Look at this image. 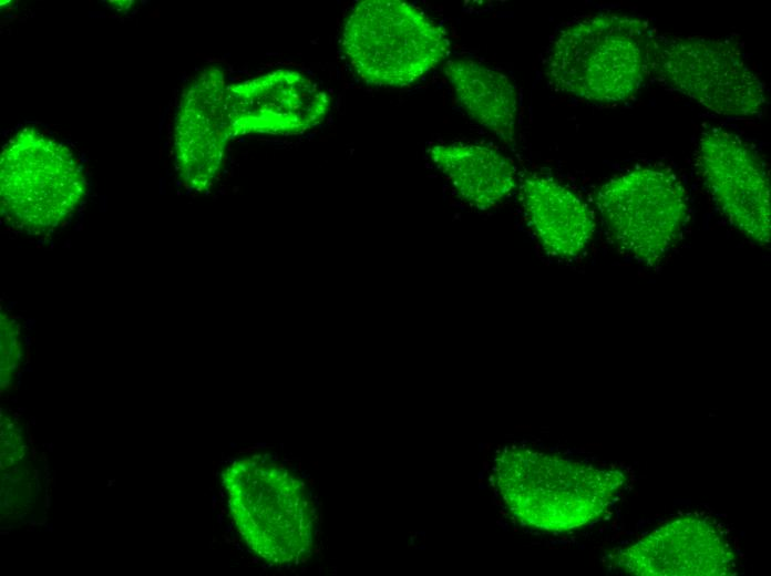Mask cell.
I'll list each match as a JSON object with an SVG mask.
<instances>
[{"label":"cell","mask_w":771,"mask_h":576,"mask_svg":"<svg viewBox=\"0 0 771 576\" xmlns=\"http://www.w3.org/2000/svg\"><path fill=\"white\" fill-rule=\"evenodd\" d=\"M225 76L209 68L185 89L174 123V157L178 176L193 191L207 189L216 178L228 141L225 123Z\"/></svg>","instance_id":"obj_10"},{"label":"cell","mask_w":771,"mask_h":576,"mask_svg":"<svg viewBox=\"0 0 771 576\" xmlns=\"http://www.w3.org/2000/svg\"><path fill=\"white\" fill-rule=\"evenodd\" d=\"M734 558L711 520L686 515L623 548L617 565L639 576H722L733 572Z\"/></svg>","instance_id":"obj_9"},{"label":"cell","mask_w":771,"mask_h":576,"mask_svg":"<svg viewBox=\"0 0 771 576\" xmlns=\"http://www.w3.org/2000/svg\"><path fill=\"white\" fill-rule=\"evenodd\" d=\"M596 204L616 245L649 265L676 245L689 210L683 185L662 167H637L610 178Z\"/></svg>","instance_id":"obj_6"},{"label":"cell","mask_w":771,"mask_h":576,"mask_svg":"<svg viewBox=\"0 0 771 576\" xmlns=\"http://www.w3.org/2000/svg\"><path fill=\"white\" fill-rule=\"evenodd\" d=\"M651 75L719 115L758 116L767 104L759 75L734 45L718 39L658 33Z\"/></svg>","instance_id":"obj_5"},{"label":"cell","mask_w":771,"mask_h":576,"mask_svg":"<svg viewBox=\"0 0 771 576\" xmlns=\"http://www.w3.org/2000/svg\"><path fill=\"white\" fill-rule=\"evenodd\" d=\"M521 202L544 250L559 259L578 256L595 232V219L587 204L556 179L538 174L521 184Z\"/></svg>","instance_id":"obj_11"},{"label":"cell","mask_w":771,"mask_h":576,"mask_svg":"<svg viewBox=\"0 0 771 576\" xmlns=\"http://www.w3.org/2000/svg\"><path fill=\"white\" fill-rule=\"evenodd\" d=\"M696 168L728 222L752 241L770 244V182L758 153L737 134L712 126L700 135Z\"/></svg>","instance_id":"obj_7"},{"label":"cell","mask_w":771,"mask_h":576,"mask_svg":"<svg viewBox=\"0 0 771 576\" xmlns=\"http://www.w3.org/2000/svg\"><path fill=\"white\" fill-rule=\"evenodd\" d=\"M24 432L1 414V517L19 518L32 508L37 482Z\"/></svg>","instance_id":"obj_14"},{"label":"cell","mask_w":771,"mask_h":576,"mask_svg":"<svg viewBox=\"0 0 771 576\" xmlns=\"http://www.w3.org/2000/svg\"><path fill=\"white\" fill-rule=\"evenodd\" d=\"M444 73L469 117L502 142L513 143L518 99L512 80L470 59L446 61Z\"/></svg>","instance_id":"obj_13"},{"label":"cell","mask_w":771,"mask_h":576,"mask_svg":"<svg viewBox=\"0 0 771 576\" xmlns=\"http://www.w3.org/2000/svg\"><path fill=\"white\" fill-rule=\"evenodd\" d=\"M21 347L19 330L13 319L1 316V389L11 385L19 369Z\"/></svg>","instance_id":"obj_15"},{"label":"cell","mask_w":771,"mask_h":576,"mask_svg":"<svg viewBox=\"0 0 771 576\" xmlns=\"http://www.w3.org/2000/svg\"><path fill=\"white\" fill-rule=\"evenodd\" d=\"M657 34L640 17L603 13L580 19L551 44L546 75L557 90L583 100H627L651 74Z\"/></svg>","instance_id":"obj_2"},{"label":"cell","mask_w":771,"mask_h":576,"mask_svg":"<svg viewBox=\"0 0 771 576\" xmlns=\"http://www.w3.org/2000/svg\"><path fill=\"white\" fill-rule=\"evenodd\" d=\"M86 193L74 153L35 127H24L4 145L0 160L1 213L31 234L51 232L72 216Z\"/></svg>","instance_id":"obj_4"},{"label":"cell","mask_w":771,"mask_h":576,"mask_svg":"<svg viewBox=\"0 0 771 576\" xmlns=\"http://www.w3.org/2000/svg\"><path fill=\"white\" fill-rule=\"evenodd\" d=\"M329 106L328 95L311 79L276 70L226 88L227 135L298 134L318 125Z\"/></svg>","instance_id":"obj_8"},{"label":"cell","mask_w":771,"mask_h":576,"mask_svg":"<svg viewBox=\"0 0 771 576\" xmlns=\"http://www.w3.org/2000/svg\"><path fill=\"white\" fill-rule=\"evenodd\" d=\"M430 157L456 195L477 209L497 205L516 184L514 163L492 147L441 144L430 150Z\"/></svg>","instance_id":"obj_12"},{"label":"cell","mask_w":771,"mask_h":576,"mask_svg":"<svg viewBox=\"0 0 771 576\" xmlns=\"http://www.w3.org/2000/svg\"><path fill=\"white\" fill-rule=\"evenodd\" d=\"M494 479L512 514L547 532H566L596 521L625 482L619 470L520 446L498 454Z\"/></svg>","instance_id":"obj_1"},{"label":"cell","mask_w":771,"mask_h":576,"mask_svg":"<svg viewBox=\"0 0 771 576\" xmlns=\"http://www.w3.org/2000/svg\"><path fill=\"white\" fill-rule=\"evenodd\" d=\"M342 45L356 73L379 86H405L448 54L445 30L419 8L398 0H366L350 11Z\"/></svg>","instance_id":"obj_3"}]
</instances>
